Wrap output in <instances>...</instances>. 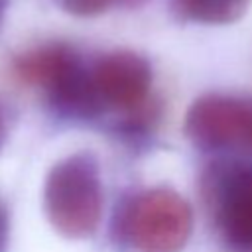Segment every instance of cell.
Instances as JSON below:
<instances>
[{"mask_svg":"<svg viewBox=\"0 0 252 252\" xmlns=\"http://www.w3.org/2000/svg\"><path fill=\"white\" fill-rule=\"evenodd\" d=\"M16 71L24 81L45 89L49 100L61 112L85 118L98 114L91 71L83 67L73 47L49 43L32 49L16 59Z\"/></svg>","mask_w":252,"mask_h":252,"instance_id":"3","label":"cell"},{"mask_svg":"<svg viewBox=\"0 0 252 252\" xmlns=\"http://www.w3.org/2000/svg\"><path fill=\"white\" fill-rule=\"evenodd\" d=\"M205 199L230 252H252V167L215 163L205 175Z\"/></svg>","mask_w":252,"mask_h":252,"instance_id":"4","label":"cell"},{"mask_svg":"<svg viewBox=\"0 0 252 252\" xmlns=\"http://www.w3.org/2000/svg\"><path fill=\"white\" fill-rule=\"evenodd\" d=\"M59 6L75 16H96L106 12L116 0H57Z\"/></svg>","mask_w":252,"mask_h":252,"instance_id":"8","label":"cell"},{"mask_svg":"<svg viewBox=\"0 0 252 252\" xmlns=\"http://www.w3.org/2000/svg\"><path fill=\"white\" fill-rule=\"evenodd\" d=\"M4 12H6V2L0 0V26H2V20H4Z\"/></svg>","mask_w":252,"mask_h":252,"instance_id":"9","label":"cell"},{"mask_svg":"<svg viewBox=\"0 0 252 252\" xmlns=\"http://www.w3.org/2000/svg\"><path fill=\"white\" fill-rule=\"evenodd\" d=\"M43 205L49 222L69 238L94 234L102 215V183L98 161L89 152L59 159L47 173Z\"/></svg>","mask_w":252,"mask_h":252,"instance_id":"1","label":"cell"},{"mask_svg":"<svg viewBox=\"0 0 252 252\" xmlns=\"http://www.w3.org/2000/svg\"><path fill=\"white\" fill-rule=\"evenodd\" d=\"M91 87L98 112L106 108L132 112L150 96L152 67L134 51H112L91 69Z\"/></svg>","mask_w":252,"mask_h":252,"instance_id":"5","label":"cell"},{"mask_svg":"<svg viewBox=\"0 0 252 252\" xmlns=\"http://www.w3.org/2000/svg\"><path fill=\"white\" fill-rule=\"evenodd\" d=\"M185 134L203 150L228 148L252 138V104L224 94H205L189 106Z\"/></svg>","mask_w":252,"mask_h":252,"instance_id":"6","label":"cell"},{"mask_svg":"<svg viewBox=\"0 0 252 252\" xmlns=\"http://www.w3.org/2000/svg\"><path fill=\"white\" fill-rule=\"evenodd\" d=\"M193 228L189 203L169 187L134 195L118 213V234L138 252H179Z\"/></svg>","mask_w":252,"mask_h":252,"instance_id":"2","label":"cell"},{"mask_svg":"<svg viewBox=\"0 0 252 252\" xmlns=\"http://www.w3.org/2000/svg\"><path fill=\"white\" fill-rule=\"evenodd\" d=\"M248 4L250 0H173V8L183 20L209 26L236 22Z\"/></svg>","mask_w":252,"mask_h":252,"instance_id":"7","label":"cell"},{"mask_svg":"<svg viewBox=\"0 0 252 252\" xmlns=\"http://www.w3.org/2000/svg\"><path fill=\"white\" fill-rule=\"evenodd\" d=\"M2 136H4V120H2V110H0V144H2Z\"/></svg>","mask_w":252,"mask_h":252,"instance_id":"10","label":"cell"}]
</instances>
